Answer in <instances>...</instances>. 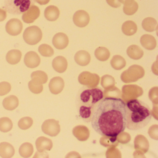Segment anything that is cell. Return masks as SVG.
I'll use <instances>...</instances> for the list:
<instances>
[{"mask_svg":"<svg viewBox=\"0 0 158 158\" xmlns=\"http://www.w3.org/2000/svg\"><path fill=\"white\" fill-rule=\"evenodd\" d=\"M18 126L22 130H27L33 124V120L30 117H24L19 120Z\"/></svg>","mask_w":158,"mask_h":158,"instance_id":"34","label":"cell"},{"mask_svg":"<svg viewBox=\"0 0 158 158\" xmlns=\"http://www.w3.org/2000/svg\"><path fill=\"white\" fill-rule=\"evenodd\" d=\"M110 53L108 49L104 47H99L95 51V56L101 61H105L110 58Z\"/></svg>","mask_w":158,"mask_h":158,"instance_id":"30","label":"cell"},{"mask_svg":"<svg viewBox=\"0 0 158 158\" xmlns=\"http://www.w3.org/2000/svg\"><path fill=\"white\" fill-rule=\"evenodd\" d=\"M60 15V10L58 7L53 5L47 7L44 12L45 18L50 22L56 21L59 18Z\"/></svg>","mask_w":158,"mask_h":158,"instance_id":"20","label":"cell"},{"mask_svg":"<svg viewBox=\"0 0 158 158\" xmlns=\"http://www.w3.org/2000/svg\"><path fill=\"white\" fill-rule=\"evenodd\" d=\"M99 80L100 77L98 75L91 73L89 72H83L78 77L79 83L89 88L97 87L98 85Z\"/></svg>","mask_w":158,"mask_h":158,"instance_id":"7","label":"cell"},{"mask_svg":"<svg viewBox=\"0 0 158 158\" xmlns=\"http://www.w3.org/2000/svg\"><path fill=\"white\" fill-rule=\"evenodd\" d=\"M69 39L64 33L56 34L52 39V44L57 49L62 50L65 48L69 44Z\"/></svg>","mask_w":158,"mask_h":158,"instance_id":"12","label":"cell"},{"mask_svg":"<svg viewBox=\"0 0 158 158\" xmlns=\"http://www.w3.org/2000/svg\"><path fill=\"white\" fill-rule=\"evenodd\" d=\"M127 53L128 57L134 60H139L144 55L141 48L135 45L129 46L127 50Z\"/></svg>","mask_w":158,"mask_h":158,"instance_id":"22","label":"cell"},{"mask_svg":"<svg viewBox=\"0 0 158 158\" xmlns=\"http://www.w3.org/2000/svg\"><path fill=\"white\" fill-rule=\"evenodd\" d=\"M31 77L34 83L39 85L45 84L48 80V75L45 72L41 71L33 72L31 74Z\"/></svg>","mask_w":158,"mask_h":158,"instance_id":"26","label":"cell"},{"mask_svg":"<svg viewBox=\"0 0 158 158\" xmlns=\"http://www.w3.org/2000/svg\"><path fill=\"white\" fill-rule=\"evenodd\" d=\"M13 123L10 119L7 117H3L0 119V131L7 133L10 131L13 128Z\"/></svg>","mask_w":158,"mask_h":158,"instance_id":"31","label":"cell"},{"mask_svg":"<svg viewBox=\"0 0 158 158\" xmlns=\"http://www.w3.org/2000/svg\"><path fill=\"white\" fill-rule=\"evenodd\" d=\"M52 66L54 70L58 73H64L68 66L67 60L63 56H58L52 61Z\"/></svg>","mask_w":158,"mask_h":158,"instance_id":"16","label":"cell"},{"mask_svg":"<svg viewBox=\"0 0 158 158\" xmlns=\"http://www.w3.org/2000/svg\"><path fill=\"white\" fill-rule=\"evenodd\" d=\"M34 150V147L31 143L25 142L20 147L19 153L23 158H29L32 156Z\"/></svg>","mask_w":158,"mask_h":158,"instance_id":"27","label":"cell"},{"mask_svg":"<svg viewBox=\"0 0 158 158\" xmlns=\"http://www.w3.org/2000/svg\"><path fill=\"white\" fill-rule=\"evenodd\" d=\"M157 25V21L152 17H147L142 22V27L147 32H152L155 31Z\"/></svg>","mask_w":158,"mask_h":158,"instance_id":"28","label":"cell"},{"mask_svg":"<svg viewBox=\"0 0 158 158\" xmlns=\"http://www.w3.org/2000/svg\"><path fill=\"white\" fill-rule=\"evenodd\" d=\"M15 150L13 146L8 143L3 142L0 143V156L2 158H11L14 155Z\"/></svg>","mask_w":158,"mask_h":158,"instance_id":"19","label":"cell"},{"mask_svg":"<svg viewBox=\"0 0 158 158\" xmlns=\"http://www.w3.org/2000/svg\"><path fill=\"white\" fill-rule=\"evenodd\" d=\"M7 14L6 11L2 9H0V22H2L6 19Z\"/></svg>","mask_w":158,"mask_h":158,"instance_id":"38","label":"cell"},{"mask_svg":"<svg viewBox=\"0 0 158 158\" xmlns=\"http://www.w3.org/2000/svg\"><path fill=\"white\" fill-rule=\"evenodd\" d=\"M115 80L111 76L105 75L102 77L101 85L103 88L107 89L114 85Z\"/></svg>","mask_w":158,"mask_h":158,"instance_id":"33","label":"cell"},{"mask_svg":"<svg viewBox=\"0 0 158 158\" xmlns=\"http://www.w3.org/2000/svg\"><path fill=\"white\" fill-rule=\"evenodd\" d=\"M28 87L30 91L34 94H40L43 90V85L36 84L32 80L29 81L28 83Z\"/></svg>","mask_w":158,"mask_h":158,"instance_id":"35","label":"cell"},{"mask_svg":"<svg viewBox=\"0 0 158 158\" xmlns=\"http://www.w3.org/2000/svg\"><path fill=\"white\" fill-rule=\"evenodd\" d=\"M11 89V86L7 82L0 83V96H3L8 94Z\"/></svg>","mask_w":158,"mask_h":158,"instance_id":"36","label":"cell"},{"mask_svg":"<svg viewBox=\"0 0 158 158\" xmlns=\"http://www.w3.org/2000/svg\"><path fill=\"white\" fill-rule=\"evenodd\" d=\"M110 64L112 68L116 70L123 69L126 64L125 59L120 55H114L113 57L110 61Z\"/></svg>","mask_w":158,"mask_h":158,"instance_id":"29","label":"cell"},{"mask_svg":"<svg viewBox=\"0 0 158 158\" xmlns=\"http://www.w3.org/2000/svg\"><path fill=\"white\" fill-rule=\"evenodd\" d=\"M22 56V52L19 50H12L7 53L6 60L10 64H17L21 60Z\"/></svg>","mask_w":158,"mask_h":158,"instance_id":"25","label":"cell"},{"mask_svg":"<svg viewBox=\"0 0 158 158\" xmlns=\"http://www.w3.org/2000/svg\"><path fill=\"white\" fill-rule=\"evenodd\" d=\"M35 145L37 150L40 153L45 150H51L53 146L52 141L44 136L39 137L36 140Z\"/></svg>","mask_w":158,"mask_h":158,"instance_id":"15","label":"cell"},{"mask_svg":"<svg viewBox=\"0 0 158 158\" xmlns=\"http://www.w3.org/2000/svg\"><path fill=\"white\" fill-rule=\"evenodd\" d=\"M18 98L14 95H11L3 100L2 104L3 107L8 110L12 111L15 110L19 105Z\"/></svg>","mask_w":158,"mask_h":158,"instance_id":"21","label":"cell"},{"mask_svg":"<svg viewBox=\"0 0 158 158\" xmlns=\"http://www.w3.org/2000/svg\"><path fill=\"white\" fill-rule=\"evenodd\" d=\"M126 127L131 130L142 129L151 120L152 112L148 104L136 99L126 104Z\"/></svg>","mask_w":158,"mask_h":158,"instance_id":"2","label":"cell"},{"mask_svg":"<svg viewBox=\"0 0 158 158\" xmlns=\"http://www.w3.org/2000/svg\"><path fill=\"white\" fill-rule=\"evenodd\" d=\"M126 0H118V1L120 2L121 3H123V4L124 3L125 1Z\"/></svg>","mask_w":158,"mask_h":158,"instance_id":"40","label":"cell"},{"mask_svg":"<svg viewBox=\"0 0 158 158\" xmlns=\"http://www.w3.org/2000/svg\"><path fill=\"white\" fill-rule=\"evenodd\" d=\"M23 37L24 41L28 45H35L42 39V32L38 27H29L24 32Z\"/></svg>","mask_w":158,"mask_h":158,"instance_id":"6","label":"cell"},{"mask_svg":"<svg viewBox=\"0 0 158 158\" xmlns=\"http://www.w3.org/2000/svg\"><path fill=\"white\" fill-rule=\"evenodd\" d=\"M40 15V10L39 8L36 6L33 5L27 11L24 13L22 19L26 23H32L39 18Z\"/></svg>","mask_w":158,"mask_h":158,"instance_id":"11","label":"cell"},{"mask_svg":"<svg viewBox=\"0 0 158 158\" xmlns=\"http://www.w3.org/2000/svg\"><path fill=\"white\" fill-rule=\"evenodd\" d=\"M123 8L125 14L132 15L135 14L138 9V4L135 0H126Z\"/></svg>","mask_w":158,"mask_h":158,"instance_id":"23","label":"cell"},{"mask_svg":"<svg viewBox=\"0 0 158 158\" xmlns=\"http://www.w3.org/2000/svg\"><path fill=\"white\" fill-rule=\"evenodd\" d=\"M144 75L145 71L141 66L133 65L122 73L121 78L124 83H131L136 82L142 78Z\"/></svg>","mask_w":158,"mask_h":158,"instance_id":"5","label":"cell"},{"mask_svg":"<svg viewBox=\"0 0 158 158\" xmlns=\"http://www.w3.org/2000/svg\"><path fill=\"white\" fill-rule=\"evenodd\" d=\"M23 29V23L20 20L16 18L11 19L6 24V32L10 35H18L21 34Z\"/></svg>","mask_w":158,"mask_h":158,"instance_id":"10","label":"cell"},{"mask_svg":"<svg viewBox=\"0 0 158 158\" xmlns=\"http://www.w3.org/2000/svg\"><path fill=\"white\" fill-rule=\"evenodd\" d=\"M50 0H35V2L40 4V5H46L49 2Z\"/></svg>","mask_w":158,"mask_h":158,"instance_id":"39","label":"cell"},{"mask_svg":"<svg viewBox=\"0 0 158 158\" xmlns=\"http://www.w3.org/2000/svg\"><path fill=\"white\" fill-rule=\"evenodd\" d=\"M64 85L63 79L60 77H56L50 80L49 84V88L52 93L57 95L62 91Z\"/></svg>","mask_w":158,"mask_h":158,"instance_id":"14","label":"cell"},{"mask_svg":"<svg viewBox=\"0 0 158 158\" xmlns=\"http://www.w3.org/2000/svg\"><path fill=\"white\" fill-rule=\"evenodd\" d=\"M38 50L40 54L44 57H50L54 54L53 49L48 44H43L40 45Z\"/></svg>","mask_w":158,"mask_h":158,"instance_id":"32","label":"cell"},{"mask_svg":"<svg viewBox=\"0 0 158 158\" xmlns=\"http://www.w3.org/2000/svg\"><path fill=\"white\" fill-rule=\"evenodd\" d=\"M89 15L83 10H79L76 12L73 16L74 23L78 27H85L89 23Z\"/></svg>","mask_w":158,"mask_h":158,"instance_id":"9","label":"cell"},{"mask_svg":"<svg viewBox=\"0 0 158 158\" xmlns=\"http://www.w3.org/2000/svg\"><path fill=\"white\" fill-rule=\"evenodd\" d=\"M24 63L28 68H36L40 64V57L35 52H29L25 56Z\"/></svg>","mask_w":158,"mask_h":158,"instance_id":"13","label":"cell"},{"mask_svg":"<svg viewBox=\"0 0 158 158\" xmlns=\"http://www.w3.org/2000/svg\"><path fill=\"white\" fill-rule=\"evenodd\" d=\"M126 104L119 98H102L91 116L92 128L101 135L116 137L126 127Z\"/></svg>","mask_w":158,"mask_h":158,"instance_id":"1","label":"cell"},{"mask_svg":"<svg viewBox=\"0 0 158 158\" xmlns=\"http://www.w3.org/2000/svg\"><path fill=\"white\" fill-rule=\"evenodd\" d=\"M41 128L45 134L52 137L56 136L60 131L59 121L54 119L46 120L42 124Z\"/></svg>","mask_w":158,"mask_h":158,"instance_id":"8","label":"cell"},{"mask_svg":"<svg viewBox=\"0 0 158 158\" xmlns=\"http://www.w3.org/2000/svg\"><path fill=\"white\" fill-rule=\"evenodd\" d=\"M141 45L143 48L148 50H152L156 48L157 42L155 38L150 35H144L140 39Z\"/></svg>","mask_w":158,"mask_h":158,"instance_id":"17","label":"cell"},{"mask_svg":"<svg viewBox=\"0 0 158 158\" xmlns=\"http://www.w3.org/2000/svg\"><path fill=\"white\" fill-rule=\"evenodd\" d=\"M106 2L113 8H119L121 6V3L118 1V0H106Z\"/></svg>","mask_w":158,"mask_h":158,"instance_id":"37","label":"cell"},{"mask_svg":"<svg viewBox=\"0 0 158 158\" xmlns=\"http://www.w3.org/2000/svg\"><path fill=\"white\" fill-rule=\"evenodd\" d=\"M75 61L77 64L80 66L88 65L91 60L90 54L86 51H79L76 53L74 57Z\"/></svg>","mask_w":158,"mask_h":158,"instance_id":"18","label":"cell"},{"mask_svg":"<svg viewBox=\"0 0 158 158\" xmlns=\"http://www.w3.org/2000/svg\"><path fill=\"white\" fill-rule=\"evenodd\" d=\"M104 97L101 89H86L82 91L78 98L79 115L86 123H89L98 103Z\"/></svg>","mask_w":158,"mask_h":158,"instance_id":"3","label":"cell"},{"mask_svg":"<svg viewBox=\"0 0 158 158\" xmlns=\"http://www.w3.org/2000/svg\"><path fill=\"white\" fill-rule=\"evenodd\" d=\"M122 30L126 35L132 36L135 35L137 31V26L135 22L127 21L122 25Z\"/></svg>","mask_w":158,"mask_h":158,"instance_id":"24","label":"cell"},{"mask_svg":"<svg viewBox=\"0 0 158 158\" xmlns=\"http://www.w3.org/2000/svg\"><path fill=\"white\" fill-rule=\"evenodd\" d=\"M35 0H4V8L9 13L19 15L35 4Z\"/></svg>","mask_w":158,"mask_h":158,"instance_id":"4","label":"cell"}]
</instances>
